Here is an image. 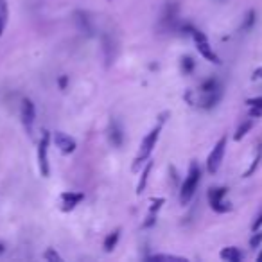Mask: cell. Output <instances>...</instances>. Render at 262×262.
Here are the masks:
<instances>
[{
  "instance_id": "obj_1",
  "label": "cell",
  "mask_w": 262,
  "mask_h": 262,
  "mask_svg": "<svg viewBox=\"0 0 262 262\" xmlns=\"http://www.w3.org/2000/svg\"><path fill=\"white\" fill-rule=\"evenodd\" d=\"M200 180H201V171H200V165L192 162L191 164V169H189V174H187L185 182L182 185V191H180V201L183 205L189 203L192 200V196H194L196 189L200 185Z\"/></svg>"
},
{
  "instance_id": "obj_2",
  "label": "cell",
  "mask_w": 262,
  "mask_h": 262,
  "mask_svg": "<svg viewBox=\"0 0 262 262\" xmlns=\"http://www.w3.org/2000/svg\"><path fill=\"white\" fill-rule=\"evenodd\" d=\"M160 129H162V124L156 126V128H153L151 131H149V135H147L146 138H144L142 146H140V153H138L137 160H135V169H137L138 165L142 164L144 160H147L149 158V155H151L153 147L156 146V140H158V137H160Z\"/></svg>"
},
{
  "instance_id": "obj_3",
  "label": "cell",
  "mask_w": 262,
  "mask_h": 262,
  "mask_svg": "<svg viewBox=\"0 0 262 262\" xmlns=\"http://www.w3.org/2000/svg\"><path fill=\"white\" fill-rule=\"evenodd\" d=\"M49 140L50 133L49 131H43L40 138V144H38V165H40V173L41 176H49Z\"/></svg>"
},
{
  "instance_id": "obj_4",
  "label": "cell",
  "mask_w": 262,
  "mask_h": 262,
  "mask_svg": "<svg viewBox=\"0 0 262 262\" xmlns=\"http://www.w3.org/2000/svg\"><path fill=\"white\" fill-rule=\"evenodd\" d=\"M225 149H227V137L219 138V142L214 146L212 153L209 155V160H207V169L210 174L218 173L219 165L223 162V156H225Z\"/></svg>"
},
{
  "instance_id": "obj_5",
  "label": "cell",
  "mask_w": 262,
  "mask_h": 262,
  "mask_svg": "<svg viewBox=\"0 0 262 262\" xmlns=\"http://www.w3.org/2000/svg\"><path fill=\"white\" fill-rule=\"evenodd\" d=\"M225 196H227V189L225 187H218V189H210L209 191V201H210V207L212 210L219 214H225L232 209L230 203L225 201Z\"/></svg>"
},
{
  "instance_id": "obj_6",
  "label": "cell",
  "mask_w": 262,
  "mask_h": 262,
  "mask_svg": "<svg viewBox=\"0 0 262 262\" xmlns=\"http://www.w3.org/2000/svg\"><path fill=\"white\" fill-rule=\"evenodd\" d=\"M191 34H192V38H194L196 45H198V50H200L201 56L212 63H219V58L214 54V50L210 49L209 41H207V36H205L201 31H198V29H191Z\"/></svg>"
},
{
  "instance_id": "obj_7",
  "label": "cell",
  "mask_w": 262,
  "mask_h": 262,
  "mask_svg": "<svg viewBox=\"0 0 262 262\" xmlns=\"http://www.w3.org/2000/svg\"><path fill=\"white\" fill-rule=\"evenodd\" d=\"M34 117H36V111H34V104H32V101L23 99L22 101V122H23V126H25L27 133H31L32 131Z\"/></svg>"
},
{
  "instance_id": "obj_8",
  "label": "cell",
  "mask_w": 262,
  "mask_h": 262,
  "mask_svg": "<svg viewBox=\"0 0 262 262\" xmlns=\"http://www.w3.org/2000/svg\"><path fill=\"white\" fill-rule=\"evenodd\" d=\"M54 144H56V147H59L63 153H74V149H76V140L70 138L68 135H65L63 131H56V133H54Z\"/></svg>"
},
{
  "instance_id": "obj_9",
  "label": "cell",
  "mask_w": 262,
  "mask_h": 262,
  "mask_svg": "<svg viewBox=\"0 0 262 262\" xmlns=\"http://www.w3.org/2000/svg\"><path fill=\"white\" fill-rule=\"evenodd\" d=\"M110 140L115 147L122 146V140H124V133H122V128L119 126V122L111 120L110 124Z\"/></svg>"
},
{
  "instance_id": "obj_10",
  "label": "cell",
  "mask_w": 262,
  "mask_h": 262,
  "mask_svg": "<svg viewBox=\"0 0 262 262\" xmlns=\"http://www.w3.org/2000/svg\"><path fill=\"white\" fill-rule=\"evenodd\" d=\"M83 200V194H76V192H63L61 201H63V210H72L79 201Z\"/></svg>"
},
{
  "instance_id": "obj_11",
  "label": "cell",
  "mask_w": 262,
  "mask_h": 262,
  "mask_svg": "<svg viewBox=\"0 0 262 262\" xmlns=\"http://www.w3.org/2000/svg\"><path fill=\"white\" fill-rule=\"evenodd\" d=\"M221 259L228 262H239L243 261V254L237 248H225L221 252Z\"/></svg>"
},
{
  "instance_id": "obj_12",
  "label": "cell",
  "mask_w": 262,
  "mask_h": 262,
  "mask_svg": "<svg viewBox=\"0 0 262 262\" xmlns=\"http://www.w3.org/2000/svg\"><path fill=\"white\" fill-rule=\"evenodd\" d=\"M153 169V162H147L146 169L142 173V178H140V182H138V187H137V194H142V191L146 189V183H147V178H149V173Z\"/></svg>"
},
{
  "instance_id": "obj_13",
  "label": "cell",
  "mask_w": 262,
  "mask_h": 262,
  "mask_svg": "<svg viewBox=\"0 0 262 262\" xmlns=\"http://www.w3.org/2000/svg\"><path fill=\"white\" fill-rule=\"evenodd\" d=\"M7 16H9L7 4H5V0H0V36H2L5 23H7Z\"/></svg>"
},
{
  "instance_id": "obj_14",
  "label": "cell",
  "mask_w": 262,
  "mask_h": 262,
  "mask_svg": "<svg viewBox=\"0 0 262 262\" xmlns=\"http://www.w3.org/2000/svg\"><path fill=\"white\" fill-rule=\"evenodd\" d=\"M119 234H120V230H115V232H111L110 236L106 237V241H104V250H106V252H111V250L117 246V241H119Z\"/></svg>"
},
{
  "instance_id": "obj_15",
  "label": "cell",
  "mask_w": 262,
  "mask_h": 262,
  "mask_svg": "<svg viewBox=\"0 0 262 262\" xmlns=\"http://www.w3.org/2000/svg\"><path fill=\"white\" fill-rule=\"evenodd\" d=\"M252 128H254V120H246V122H243V124L239 126V129H237L236 140H243V138H245V135L248 133Z\"/></svg>"
},
{
  "instance_id": "obj_16",
  "label": "cell",
  "mask_w": 262,
  "mask_h": 262,
  "mask_svg": "<svg viewBox=\"0 0 262 262\" xmlns=\"http://www.w3.org/2000/svg\"><path fill=\"white\" fill-rule=\"evenodd\" d=\"M216 90H219L218 81H216V79L205 81L203 85H201V92H203V93H207V92H216Z\"/></svg>"
},
{
  "instance_id": "obj_17",
  "label": "cell",
  "mask_w": 262,
  "mask_h": 262,
  "mask_svg": "<svg viewBox=\"0 0 262 262\" xmlns=\"http://www.w3.org/2000/svg\"><path fill=\"white\" fill-rule=\"evenodd\" d=\"M261 158H262V149H259V151H257V156H255V160H254V164H252V167H250V169L245 173L246 178H248L250 174H254V173H255V169L259 167V162H261Z\"/></svg>"
},
{
  "instance_id": "obj_18",
  "label": "cell",
  "mask_w": 262,
  "mask_h": 262,
  "mask_svg": "<svg viewBox=\"0 0 262 262\" xmlns=\"http://www.w3.org/2000/svg\"><path fill=\"white\" fill-rule=\"evenodd\" d=\"M261 243H262V232L255 230L254 237L250 239V246H252V248H259V246H261Z\"/></svg>"
},
{
  "instance_id": "obj_19",
  "label": "cell",
  "mask_w": 262,
  "mask_h": 262,
  "mask_svg": "<svg viewBox=\"0 0 262 262\" xmlns=\"http://www.w3.org/2000/svg\"><path fill=\"white\" fill-rule=\"evenodd\" d=\"M182 67H183V72H185V74L192 72V68H194V59H192V58H183L182 59Z\"/></svg>"
},
{
  "instance_id": "obj_20",
  "label": "cell",
  "mask_w": 262,
  "mask_h": 262,
  "mask_svg": "<svg viewBox=\"0 0 262 262\" xmlns=\"http://www.w3.org/2000/svg\"><path fill=\"white\" fill-rule=\"evenodd\" d=\"M246 104H248L250 108H261V110H262V95L248 99V101H246Z\"/></svg>"
},
{
  "instance_id": "obj_21",
  "label": "cell",
  "mask_w": 262,
  "mask_h": 262,
  "mask_svg": "<svg viewBox=\"0 0 262 262\" xmlns=\"http://www.w3.org/2000/svg\"><path fill=\"white\" fill-rule=\"evenodd\" d=\"M43 257H45V261H61V257H59V255L56 254L54 250H47Z\"/></svg>"
},
{
  "instance_id": "obj_22",
  "label": "cell",
  "mask_w": 262,
  "mask_h": 262,
  "mask_svg": "<svg viewBox=\"0 0 262 262\" xmlns=\"http://www.w3.org/2000/svg\"><path fill=\"white\" fill-rule=\"evenodd\" d=\"M261 227H262V210H261V214L257 216V219L254 221V225H252V230L255 232V230H259Z\"/></svg>"
},
{
  "instance_id": "obj_23",
  "label": "cell",
  "mask_w": 262,
  "mask_h": 262,
  "mask_svg": "<svg viewBox=\"0 0 262 262\" xmlns=\"http://www.w3.org/2000/svg\"><path fill=\"white\" fill-rule=\"evenodd\" d=\"M162 203H164V198H160V200L153 201V207H151V214H155L156 210L160 209V207H162Z\"/></svg>"
},
{
  "instance_id": "obj_24",
  "label": "cell",
  "mask_w": 262,
  "mask_h": 262,
  "mask_svg": "<svg viewBox=\"0 0 262 262\" xmlns=\"http://www.w3.org/2000/svg\"><path fill=\"white\" fill-rule=\"evenodd\" d=\"M250 113H252V117H261L262 110H261V108H252V111H250Z\"/></svg>"
},
{
  "instance_id": "obj_25",
  "label": "cell",
  "mask_w": 262,
  "mask_h": 262,
  "mask_svg": "<svg viewBox=\"0 0 262 262\" xmlns=\"http://www.w3.org/2000/svg\"><path fill=\"white\" fill-rule=\"evenodd\" d=\"M261 77H262V68H257L254 74V79H261Z\"/></svg>"
},
{
  "instance_id": "obj_26",
  "label": "cell",
  "mask_w": 262,
  "mask_h": 262,
  "mask_svg": "<svg viewBox=\"0 0 262 262\" xmlns=\"http://www.w3.org/2000/svg\"><path fill=\"white\" fill-rule=\"evenodd\" d=\"M59 85H61V88H65V86H67V77H61V79H59Z\"/></svg>"
},
{
  "instance_id": "obj_27",
  "label": "cell",
  "mask_w": 262,
  "mask_h": 262,
  "mask_svg": "<svg viewBox=\"0 0 262 262\" xmlns=\"http://www.w3.org/2000/svg\"><path fill=\"white\" fill-rule=\"evenodd\" d=\"M2 252H4V245H2V243H0V254H2Z\"/></svg>"
},
{
  "instance_id": "obj_28",
  "label": "cell",
  "mask_w": 262,
  "mask_h": 262,
  "mask_svg": "<svg viewBox=\"0 0 262 262\" xmlns=\"http://www.w3.org/2000/svg\"><path fill=\"white\" fill-rule=\"evenodd\" d=\"M257 261H262V254H261V255H259V257H257Z\"/></svg>"
}]
</instances>
